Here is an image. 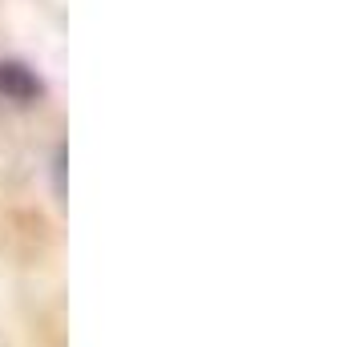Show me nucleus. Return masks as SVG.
Instances as JSON below:
<instances>
[{
  "instance_id": "nucleus-1",
  "label": "nucleus",
  "mask_w": 359,
  "mask_h": 347,
  "mask_svg": "<svg viewBox=\"0 0 359 347\" xmlns=\"http://www.w3.org/2000/svg\"><path fill=\"white\" fill-rule=\"evenodd\" d=\"M0 89L8 93V97H17V101H36L41 97V81H36V73L33 69H25V65H0Z\"/></svg>"
}]
</instances>
